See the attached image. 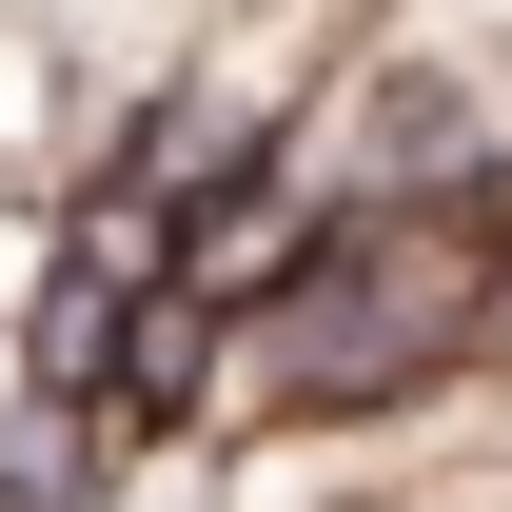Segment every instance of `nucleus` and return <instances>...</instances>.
Segmentation results:
<instances>
[{
	"mask_svg": "<svg viewBox=\"0 0 512 512\" xmlns=\"http://www.w3.org/2000/svg\"><path fill=\"white\" fill-rule=\"evenodd\" d=\"M138 473V434L99 414V394H20L0 375V512H99Z\"/></svg>",
	"mask_w": 512,
	"mask_h": 512,
	"instance_id": "obj_2",
	"label": "nucleus"
},
{
	"mask_svg": "<svg viewBox=\"0 0 512 512\" xmlns=\"http://www.w3.org/2000/svg\"><path fill=\"white\" fill-rule=\"evenodd\" d=\"M473 394H512V256L473 276Z\"/></svg>",
	"mask_w": 512,
	"mask_h": 512,
	"instance_id": "obj_4",
	"label": "nucleus"
},
{
	"mask_svg": "<svg viewBox=\"0 0 512 512\" xmlns=\"http://www.w3.org/2000/svg\"><path fill=\"white\" fill-rule=\"evenodd\" d=\"M473 276L493 256L453 217H355V237H296L237 296V355H217V434H414L473 394Z\"/></svg>",
	"mask_w": 512,
	"mask_h": 512,
	"instance_id": "obj_1",
	"label": "nucleus"
},
{
	"mask_svg": "<svg viewBox=\"0 0 512 512\" xmlns=\"http://www.w3.org/2000/svg\"><path fill=\"white\" fill-rule=\"evenodd\" d=\"M60 158H79V60H60V20H40V0H0V178L60 197Z\"/></svg>",
	"mask_w": 512,
	"mask_h": 512,
	"instance_id": "obj_3",
	"label": "nucleus"
}]
</instances>
